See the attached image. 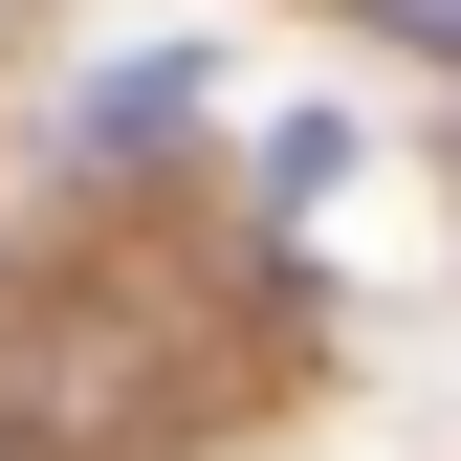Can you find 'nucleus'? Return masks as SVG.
<instances>
[{"label":"nucleus","instance_id":"obj_1","mask_svg":"<svg viewBox=\"0 0 461 461\" xmlns=\"http://www.w3.org/2000/svg\"><path fill=\"white\" fill-rule=\"evenodd\" d=\"M154 132H198V44H154V67H110L67 110V154H154Z\"/></svg>","mask_w":461,"mask_h":461},{"label":"nucleus","instance_id":"obj_2","mask_svg":"<svg viewBox=\"0 0 461 461\" xmlns=\"http://www.w3.org/2000/svg\"><path fill=\"white\" fill-rule=\"evenodd\" d=\"M352 23H395V44H439V67H461V0H352Z\"/></svg>","mask_w":461,"mask_h":461}]
</instances>
